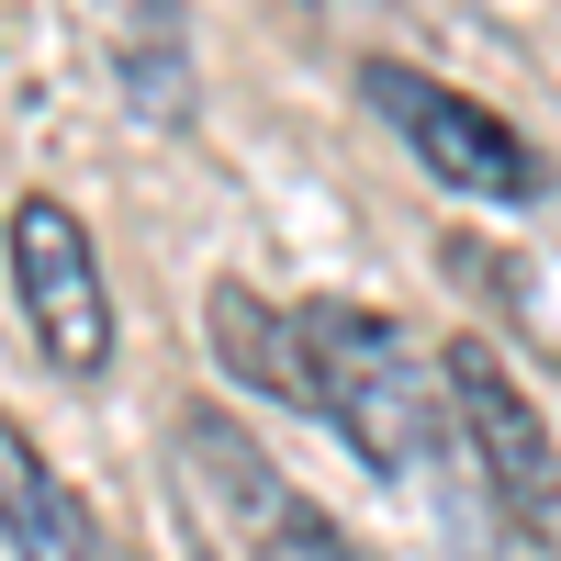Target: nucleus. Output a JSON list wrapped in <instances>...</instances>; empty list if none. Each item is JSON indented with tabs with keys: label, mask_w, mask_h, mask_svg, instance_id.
I'll use <instances>...</instances> for the list:
<instances>
[{
	"label": "nucleus",
	"mask_w": 561,
	"mask_h": 561,
	"mask_svg": "<svg viewBox=\"0 0 561 561\" xmlns=\"http://www.w3.org/2000/svg\"><path fill=\"white\" fill-rule=\"evenodd\" d=\"M293 314H304L314 427H337L382 483H427L449 460V370L370 304H293Z\"/></svg>",
	"instance_id": "f257e3e1"
},
{
	"label": "nucleus",
	"mask_w": 561,
	"mask_h": 561,
	"mask_svg": "<svg viewBox=\"0 0 561 561\" xmlns=\"http://www.w3.org/2000/svg\"><path fill=\"white\" fill-rule=\"evenodd\" d=\"M124 79L158 124H192V68H180V0H135V34H124Z\"/></svg>",
	"instance_id": "6e6552de"
},
{
	"label": "nucleus",
	"mask_w": 561,
	"mask_h": 561,
	"mask_svg": "<svg viewBox=\"0 0 561 561\" xmlns=\"http://www.w3.org/2000/svg\"><path fill=\"white\" fill-rule=\"evenodd\" d=\"M180 460H192V472H203V494H214L225 517L259 539V561H382L370 539H348L337 517H325V505H304L293 483H280L270 460L248 449V427H237V415H180Z\"/></svg>",
	"instance_id": "39448f33"
},
{
	"label": "nucleus",
	"mask_w": 561,
	"mask_h": 561,
	"mask_svg": "<svg viewBox=\"0 0 561 561\" xmlns=\"http://www.w3.org/2000/svg\"><path fill=\"white\" fill-rule=\"evenodd\" d=\"M0 539H12V561H113L102 517H90L57 483V460L12 427V404H0Z\"/></svg>",
	"instance_id": "423d86ee"
},
{
	"label": "nucleus",
	"mask_w": 561,
	"mask_h": 561,
	"mask_svg": "<svg viewBox=\"0 0 561 561\" xmlns=\"http://www.w3.org/2000/svg\"><path fill=\"white\" fill-rule=\"evenodd\" d=\"M438 370H449V427H460V449H472L494 517L517 539H539V550H561V438H550V415L528 404V382L505 370V348L449 337Z\"/></svg>",
	"instance_id": "f03ea898"
},
{
	"label": "nucleus",
	"mask_w": 561,
	"mask_h": 561,
	"mask_svg": "<svg viewBox=\"0 0 561 561\" xmlns=\"http://www.w3.org/2000/svg\"><path fill=\"white\" fill-rule=\"evenodd\" d=\"M203 337H214V370H225V382H248V393H270V404L314 415V382H304V314H293V304L248 293V280H214V293H203Z\"/></svg>",
	"instance_id": "0eeeda50"
},
{
	"label": "nucleus",
	"mask_w": 561,
	"mask_h": 561,
	"mask_svg": "<svg viewBox=\"0 0 561 561\" xmlns=\"http://www.w3.org/2000/svg\"><path fill=\"white\" fill-rule=\"evenodd\" d=\"M12 304H23V325H34L45 370H68V382H102V370H113L102 248H90V225H79L57 192H23V203H12Z\"/></svg>",
	"instance_id": "20e7f679"
},
{
	"label": "nucleus",
	"mask_w": 561,
	"mask_h": 561,
	"mask_svg": "<svg viewBox=\"0 0 561 561\" xmlns=\"http://www.w3.org/2000/svg\"><path fill=\"white\" fill-rule=\"evenodd\" d=\"M359 102L393 124V147L427 169L438 192H460V203H539V147L505 113H483L472 90H449V79L404 68V57H370Z\"/></svg>",
	"instance_id": "7ed1b4c3"
}]
</instances>
